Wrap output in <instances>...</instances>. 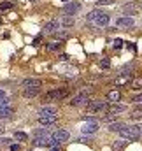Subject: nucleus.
Masks as SVG:
<instances>
[{"instance_id":"37998d69","label":"nucleus","mask_w":142,"mask_h":151,"mask_svg":"<svg viewBox=\"0 0 142 151\" xmlns=\"http://www.w3.org/2000/svg\"><path fill=\"white\" fill-rule=\"evenodd\" d=\"M4 130H5V127H4V125H0V134H4Z\"/></svg>"},{"instance_id":"de8ad7c7","label":"nucleus","mask_w":142,"mask_h":151,"mask_svg":"<svg viewBox=\"0 0 142 151\" xmlns=\"http://www.w3.org/2000/svg\"><path fill=\"white\" fill-rule=\"evenodd\" d=\"M0 25H2V18H0Z\"/></svg>"},{"instance_id":"2eb2a0df","label":"nucleus","mask_w":142,"mask_h":151,"mask_svg":"<svg viewBox=\"0 0 142 151\" xmlns=\"http://www.w3.org/2000/svg\"><path fill=\"white\" fill-rule=\"evenodd\" d=\"M39 91H41V88H26V90H23V97L25 99H35Z\"/></svg>"},{"instance_id":"f03ea898","label":"nucleus","mask_w":142,"mask_h":151,"mask_svg":"<svg viewBox=\"0 0 142 151\" xmlns=\"http://www.w3.org/2000/svg\"><path fill=\"white\" fill-rule=\"evenodd\" d=\"M119 135L126 141H139L140 139V127H137V125H126L119 132Z\"/></svg>"},{"instance_id":"bb28decb","label":"nucleus","mask_w":142,"mask_h":151,"mask_svg":"<svg viewBox=\"0 0 142 151\" xmlns=\"http://www.w3.org/2000/svg\"><path fill=\"white\" fill-rule=\"evenodd\" d=\"M14 6H16L14 2H0V11H9V9H12Z\"/></svg>"},{"instance_id":"393cba45","label":"nucleus","mask_w":142,"mask_h":151,"mask_svg":"<svg viewBox=\"0 0 142 151\" xmlns=\"http://www.w3.org/2000/svg\"><path fill=\"white\" fill-rule=\"evenodd\" d=\"M14 139L19 141V142H25V141H28V135L25 132H14Z\"/></svg>"},{"instance_id":"f257e3e1","label":"nucleus","mask_w":142,"mask_h":151,"mask_svg":"<svg viewBox=\"0 0 142 151\" xmlns=\"http://www.w3.org/2000/svg\"><path fill=\"white\" fill-rule=\"evenodd\" d=\"M86 21L91 23L93 26H107L109 21H111V16L105 14V12H102V11H98V9H95V11L86 14Z\"/></svg>"},{"instance_id":"a211bd4d","label":"nucleus","mask_w":142,"mask_h":151,"mask_svg":"<svg viewBox=\"0 0 142 151\" xmlns=\"http://www.w3.org/2000/svg\"><path fill=\"white\" fill-rule=\"evenodd\" d=\"M61 46H63V44H61L60 41H53V42H47V44H46V49H47V51H51V53H54V51H60Z\"/></svg>"},{"instance_id":"cd10ccee","label":"nucleus","mask_w":142,"mask_h":151,"mask_svg":"<svg viewBox=\"0 0 142 151\" xmlns=\"http://www.w3.org/2000/svg\"><path fill=\"white\" fill-rule=\"evenodd\" d=\"M116 121V120H118V114H114V112H107L105 116L102 118V121H105V123H109V121Z\"/></svg>"},{"instance_id":"9b49d317","label":"nucleus","mask_w":142,"mask_h":151,"mask_svg":"<svg viewBox=\"0 0 142 151\" xmlns=\"http://www.w3.org/2000/svg\"><path fill=\"white\" fill-rule=\"evenodd\" d=\"M46 116H58V109L56 107H42V109H39V116L37 118H46Z\"/></svg>"},{"instance_id":"4468645a","label":"nucleus","mask_w":142,"mask_h":151,"mask_svg":"<svg viewBox=\"0 0 142 151\" xmlns=\"http://www.w3.org/2000/svg\"><path fill=\"white\" fill-rule=\"evenodd\" d=\"M98 130V123H86L83 127V134L84 135H91V134H95Z\"/></svg>"},{"instance_id":"a878e982","label":"nucleus","mask_w":142,"mask_h":151,"mask_svg":"<svg viewBox=\"0 0 142 151\" xmlns=\"http://www.w3.org/2000/svg\"><path fill=\"white\" fill-rule=\"evenodd\" d=\"M126 144H128L126 141H116V142L112 144V149H114V151H121Z\"/></svg>"},{"instance_id":"0eeeda50","label":"nucleus","mask_w":142,"mask_h":151,"mask_svg":"<svg viewBox=\"0 0 142 151\" xmlns=\"http://www.w3.org/2000/svg\"><path fill=\"white\" fill-rule=\"evenodd\" d=\"M61 28V25H60V21H47V23H44V34H56L58 30Z\"/></svg>"},{"instance_id":"ddd939ff","label":"nucleus","mask_w":142,"mask_h":151,"mask_svg":"<svg viewBox=\"0 0 142 151\" xmlns=\"http://www.w3.org/2000/svg\"><path fill=\"white\" fill-rule=\"evenodd\" d=\"M74 23H76L74 16H69V14H65V16L60 18V25H61V26H65V28H70Z\"/></svg>"},{"instance_id":"a19ab883","label":"nucleus","mask_w":142,"mask_h":151,"mask_svg":"<svg viewBox=\"0 0 142 151\" xmlns=\"http://www.w3.org/2000/svg\"><path fill=\"white\" fill-rule=\"evenodd\" d=\"M77 142H89V139H88V137H86V139H84V137H81V139L77 141Z\"/></svg>"},{"instance_id":"09e8293b","label":"nucleus","mask_w":142,"mask_h":151,"mask_svg":"<svg viewBox=\"0 0 142 151\" xmlns=\"http://www.w3.org/2000/svg\"><path fill=\"white\" fill-rule=\"evenodd\" d=\"M63 2H69V0H63Z\"/></svg>"},{"instance_id":"5701e85b","label":"nucleus","mask_w":142,"mask_h":151,"mask_svg":"<svg viewBox=\"0 0 142 151\" xmlns=\"http://www.w3.org/2000/svg\"><path fill=\"white\" fill-rule=\"evenodd\" d=\"M47 135H49V130H47V128H39V130L33 132V137H47Z\"/></svg>"},{"instance_id":"20e7f679","label":"nucleus","mask_w":142,"mask_h":151,"mask_svg":"<svg viewBox=\"0 0 142 151\" xmlns=\"http://www.w3.org/2000/svg\"><path fill=\"white\" fill-rule=\"evenodd\" d=\"M69 95L67 90H49L47 93H44L42 100L44 102H58V100H63Z\"/></svg>"},{"instance_id":"9d476101","label":"nucleus","mask_w":142,"mask_h":151,"mask_svg":"<svg viewBox=\"0 0 142 151\" xmlns=\"http://www.w3.org/2000/svg\"><path fill=\"white\" fill-rule=\"evenodd\" d=\"M69 137H70V134L67 132V130H63V128H58L56 132L53 134V139L56 141V142H65V141H69Z\"/></svg>"},{"instance_id":"a18cd8bd","label":"nucleus","mask_w":142,"mask_h":151,"mask_svg":"<svg viewBox=\"0 0 142 151\" xmlns=\"http://www.w3.org/2000/svg\"><path fill=\"white\" fill-rule=\"evenodd\" d=\"M140 137H142V127H140Z\"/></svg>"},{"instance_id":"c03bdc74","label":"nucleus","mask_w":142,"mask_h":151,"mask_svg":"<svg viewBox=\"0 0 142 151\" xmlns=\"http://www.w3.org/2000/svg\"><path fill=\"white\" fill-rule=\"evenodd\" d=\"M51 151H60V149H58V146H54V148H51Z\"/></svg>"},{"instance_id":"79ce46f5","label":"nucleus","mask_w":142,"mask_h":151,"mask_svg":"<svg viewBox=\"0 0 142 151\" xmlns=\"http://www.w3.org/2000/svg\"><path fill=\"white\" fill-rule=\"evenodd\" d=\"M0 99H5V93H4V90H0Z\"/></svg>"},{"instance_id":"c9c22d12","label":"nucleus","mask_w":142,"mask_h":151,"mask_svg":"<svg viewBox=\"0 0 142 151\" xmlns=\"http://www.w3.org/2000/svg\"><path fill=\"white\" fill-rule=\"evenodd\" d=\"M132 102H135V104H142V93H140V95H137V97H133Z\"/></svg>"},{"instance_id":"aec40b11","label":"nucleus","mask_w":142,"mask_h":151,"mask_svg":"<svg viewBox=\"0 0 142 151\" xmlns=\"http://www.w3.org/2000/svg\"><path fill=\"white\" fill-rule=\"evenodd\" d=\"M119 99H121L119 90H111V91L107 93V100H109V102H118Z\"/></svg>"},{"instance_id":"473e14b6","label":"nucleus","mask_w":142,"mask_h":151,"mask_svg":"<svg viewBox=\"0 0 142 151\" xmlns=\"http://www.w3.org/2000/svg\"><path fill=\"white\" fill-rule=\"evenodd\" d=\"M41 42H42V35H37L35 39H33V42H32V44H33V46H41Z\"/></svg>"},{"instance_id":"6ab92c4d","label":"nucleus","mask_w":142,"mask_h":151,"mask_svg":"<svg viewBox=\"0 0 142 151\" xmlns=\"http://www.w3.org/2000/svg\"><path fill=\"white\" fill-rule=\"evenodd\" d=\"M37 120H39V123H41V125L47 127V125H54V123H56V120H58V116H46V118H37Z\"/></svg>"},{"instance_id":"412c9836","label":"nucleus","mask_w":142,"mask_h":151,"mask_svg":"<svg viewBox=\"0 0 142 151\" xmlns=\"http://www.w3.org/2000/svg\"><path fill=\"white\" fill-rule=\"evenodd\" d=\"M124 111H126V105H116V104H112L111 107H109L107 112H114V114H118V112H124Z\"/></svg>"},{"instance_id":"f704fd0d","label":"nucleus","mask_w":142,"mask_h":151,"mask_svg":"<svg viewBox=\"0 0 142 151\" xmlns=\"http://www.w3.org/2000/svg\"><path fill=\"white\" fill-rule=\"evenodd\" d=\"M0 144H2V146H9V144H11V139H7V137H2V139H0Z\"/></svg>"},{"instance_id":"4be33fe9","label":"nucleus","mask_w":142,"mask_h":151,"mask_svg":"<svg viewBox=\"0 0 142 151\" xmlns=\"http://www.w3.org/2000/svg\"><path fill=\"white\" fill-rule=\"evenodd\" d=\"M130 86L133 88V90H140V88H142V77H135V79H132Z\"/></svg>"},{"instance_id":"c85d7f7f","label":"nucleus","mask_w":142,"mask_h":151,"mask_svg":"<svg viewBox=\"0 0 142 151\" xmlns=\"http://www.w3.org/2000/svg\"><path fill=\"white\" fill-rule=\"evenodd\" d=\"M109 67H111V60L109 58H102L100 60V69L105 70V69H109Z\"/></svg>"},{"instance_id":"58836bf2","label":"nucleus","mask_w":142,"mask_h":151,"mask_svg":"<svg viewBox=\"0 0 142 151\" xmlns=\"http://www.w3.org/2000/svg\"><path fill=\"white\" fill-rule=\"evenodd\" d=\"M11 151H19V146L18 144H11Z\"/></svg>"},{"instance_id":"72a5a7b5","label":"nucleus","mask_w":142,"mask_h":151,"mask_svg":"<svg viewBox=\"0 0 142 151\" xmlns=\"http://www.w3.org/2000/svg\"><path fill=\"white\" fill-rule=\"evenodd\" d=\"M5 105H11V100L7 99V97L5 99H0V107H5Z\"/></svg>"},{"instance_id":"c756f323","label":"nucleus","mask_w":142,"mask_h":151,"mask_svg":"<svg viewBox=\"0 0 142 151\" xmlns=\"http://www.w3.org/2000/svg\"><path fill=\"white\" fill-rule=\"evenodd\" d=\"M128 79H130V76H119L118 79H116V84H123V83H128Z\"/></svg>"},{"instance_id":"423d86ee","label":"nucleus","mask_w":142,"mask_h":151,"mask_svg":"<svg viewBox=\"0 0 142 151\" xmlns=\"http://www.w3.org/2000/svg\"><path fill=\"white\" fill-rule=\"evenodd\" d=\"M116 25H118L119 28H132L133 25H135V21H133V18H130V16H121V18H118V21H116Z\"/></svg>"},{"instance_id":"6e6552de","label":"nucleus","mask_w":142,"mask_h":151,"mask_svg":"<svg viewBox=\"0 0 142 151\" xmlns=\"http://www.w3.org/2000/svg\"><path fill=\"white\" fill-rule=\"evenodd\" d=\"M79 9H81V4H79V2H69V4H65V7H63V12L69 14V16H74L76 12H79Z\"/></svg>"},{"instance_id":"e433bc0d","label":"nucleus","mask_w":142,"mask_h":151,"mask_svg":"<svg viewBox=\"0 0 142 151\" xmlns=\"http://www.w3.org/2000/svg\"><path fill=\"white\" fill-rule=\"evenodd\" d=\"M58 60H60V62H69V55H60Z\"/></svg>"},{"instance_id":"dca6fc26","label":"nucleus","mask_w":142,"mask_h":151,"mask_svg":"<svg viewBox=\"0 0 142 151\" xmlns=\"http://www.w3.org/2000/svg\"><path fill=\"white\" fill-rule=\"evenodd\" d=\"M53 37L56 39V41H60V42H61V41H67V39L70 37V34H69V30H65V28L61 30V28H60L58 32H56V34H53Z\"/></svg>"},{"instance_id":"7c9ffc66","label":"nucleus","mask_w":142,"mask_h":151,"mask_svg":"<svg viewBox=\"0 0 142 151\" xmlns=\"http://www.w3.org/2000/svg\"><path fill=\"white\" fill-rule=\"evenodd\" d=\"M123 44H124V42L121 41V39H114V42H112V47H114V49H119V47L123 46Z\"/></svg>"},{"instance_id":"49530a36","label":"nucleus","mask_w":142,"mask_h":151,"mask_svg":"<svg viewBox=\"0 0 142 151\" xmlns=\"http://www.w3.org/2000/svg\"><path fill=\"white\" fill-rule=\"evenodd\" d=\"M30 2H39V0H30Z\"/></svg>"},{"instance_id":"1a4fd4ad","label":"nucleus","mask_w":142,"mask_h":151,"mask_svg":"<svg viewBox=\"0 0 142 151\" xmlns=\"http://www.w3.org/2000/svg\"><path fill=\"white\" fill-rule=\"evenodd\" d=\"M21 86H23V90H26V88H41L42 81L37 79V77H28V79H25V81L21 83Z\"/></svg>"},{"instance_id":"b1692460","label":"nucleus","mask_w":142,"mask_h":151,"mask_svg":"<svg viewBox=\"0 0 142 151\" xmlns=\"http://www.w3.org/2000/svg\"><path fill=\"white\" fill-rule=\"evenodd\" d=\"M123 12L124 14H135V6L133 4H126V6H123Z\"/></svg>"},{"instance_id":"f3484780","label":"nucleus","mask_w":142,"mask_h":151,"mask_svg":"<svg viewBox=\"0 0 142 151\" xmlns=\"http://www.w3.org/2000/svg\"><path fill=\"white\" fill-rule=\"evenodd\" d=\"M124 127H126V123H124V121H114V123H111V125H109V128H107V130H111V132H121Z\"/></svg>"},{"instance_id":"f8f14e48","label":"nucleus","mask_w":142,"mask_h":151,"mask_svg":"<svg viewBox=\"0 0 142 151\" xmlns=\"http://www.w3.org/2000/svg\"><path fill=\"white\" fill-rule=\"evenodd\" d=\"M14 114V107L5 105V107H0V120H11Z\"/></svg>"},{"instance_id":"ea45409f","label":"nucleus","mask_w":142,"mask_h":151,"mask_svg":"<svg viewBox=\"0 0 142 151\" xmlns=\"http://www.w3.org/2000/svg\"><path fill=\"white\" fill-rule=\"evenodd\" d=\"M126 46L130 47L132 51H135V49H137V47H135V44H133V42H128V44H126Z\"/></svg>"},{"instance_id":"2f4dec72","label":"nucleus","mask_w":142,"mask_h":151,"mask_svg":"<svg viewBox=\"0 0 142 151\" xmlns=\"http://www.w3.org/2000/svg\"><path fill=\"white\" fill-rule=\"evenodd\" d=\"M130 118H132V120H140V118H142V112H140V111H133V112L130 114Z\"/></svg>"},{"instance_id":"7ed1b4c3","label":"nucleus","mask_w":142,"mask_h":151,"mask_svg":"<svg viewBox=\"0 0 142 151\" xmlns=\"http://www.w3.org/2000/svg\"><path fill=\"white\" fill-rule=\"evenodd\" d=\"M86 111L89 114H100V112L109 111V105L104 100H89V104L86 105Z\"/></svg>"},{"instance_id":"39448f33","label":"nucleus","mask_w":142,"mask_h":151,"mask_svg":"<svg viewBox=\"0 0 142 151\" xmlns=\"http://www.w3.org/2000/svg\"><path fill=\"white\" fill-rule=\"evenodd\" d=\"M88 104H89V93H84V91H81L70 100V105H74V107H81V105L86 107Z\"/></svg>"},{"instance_id":"4c0bfd02","label":"nucleus","mask_w":142,"mask_h":151,"mask_svg":"<svg viewBox=\"0 0 142 151\" xmlns=\"http://www.w3.org/2000/svg\"><path fill=\"white\" fill-rule=\"evenodd\" d=\"M98 4H100V6H109V4H112V0H100Z\"/></svg>"}]
</instances>
